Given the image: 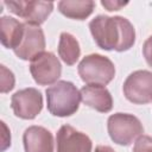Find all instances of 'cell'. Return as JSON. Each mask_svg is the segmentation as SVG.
Wrapping results in <instances>:
<instances>
[{
    "label": "cell",
    "instance_id": "2",
    "mask_svg": "<svg viewBox=\"0 0 152 152\" xmlns=\"http://www.w3.org/2000/svg\"><path fill=\"white\" fill-rule=\"evenodd\" d=\"M48 110L59 118H65L75 114L78 110L82 101L81 91L72 82L58 81L49 87L45 91Z\"/></svg>",
    "mask_w": 152,
    "mask_h": 152
},
{
    "label": "cell",
    "instance_id": "19",
    "mask_svg": "<svg viewBox=\"0 0 152 152\" xmlns=\"http://www.w3.org/2000/svg\"><path fill=\"white\" fill-rule=\"evenodd\" d=\"M142 55L145 57L146 63L150 66H152V36H150L145 40V43L142 45Z\"/></svg>",
    "mask_w": 152,
    "mask_h": 152
},
{
    "label": "cell",
    "instance_id": "10",
    "mask_svg": "<svg viewBox=\"0 0 152 152\" xmlns=\"http://www.w3.org/2000/svg\"><path fill=\"white\" fill-rule=\"evenodd\" d=\"M56 152H91L90 138L70 125H63L56 135Z\"/></svg>",
    "mask_w": 152,
    "mask_h": 152
},
{
    "label": "cell",
    "instance_id": "15",
    "mask_svg": "<svg viewBox=\"0 0 152 152\" xmlns=\"http://www.w3.org/2000/svg\"><path fill=\"white\" fill-rule=\"evenodd\" d=\"M58 55L68 65H74L81 55L78 40L69 32H62L58 42Z\"/></svg>",
    "mask_w": 152,
    "mask_h": 152
},
{
    "label": "cell",
    "instance_id": "18",
    "mask_svg": "<svg viewBox=\"0 0 152 152\" xmlns=\"http://www.w3.org/2000/svg\"><path fill=\"white\" fill-rule=\"evenodd\" d=\"M1 128H2V133H1V152H4L6 148H8L11 146V132H10L8 127L6 126V124L4 121H1Z\"/></svg>",
    "mask_w": 152,
    "mask_h": 152
},
{
    "label": "cell",
    "instance_id": "14",
    "mask_svg": "<svg viewBox=\"0 0 152 152\" xmlns=\"http://www.w3.org/2000/svg\"><path fill=\"white\" fill-rule=\"evenodd\" d=\"M93 0H63L58 2V11L66 18L75 20L87 19L94 11Z\"/></svg>",
    "mask_w": 152,
    "mask_h": 152
},
{
    "label": "cell",
    "instance_id": "16",
    "mask_svg": "<svg viewBox=\"0 0 152 152\" xmlns=\"http://www.w3.org/2000/svg\"><path fill=\"white\" fill-rule=\"evenodd\" d=\"M0 70H1V76H0V88H1V93H8L10 90H12L14 88V75L13 72L7 69L5 65H0Z\"/></svg>",
    "mask_w": 152,
    "mask_h": 152
},
{
    "label": "cell",
    "instance_id": "5",
    "mask_svg": "<svg viewBox=\"0 0 152 152\" xmlns=\"http://www.w3.org/2000/svg\"><path fill=\"white\" fill-rule=\"evenodd\" d=\"M125 97L135 104L152 102V72L137 70L128 75L122 86Z\"/></svg>",
    "mask_w": 152,
    "mask_h": 152
},
{
    "label": "cell",
    "instance_id": "7",
    "mask_svg": "<svg viewBox=\"0 0 152 152\" xmlns=\"http://www.w3.org/2000/svg\"><path fill=\"white\" fill-rule=\"evenodd\" d=\"M30 72L37 84L50 86L58 82L62 74V65L53 52L45 51L31 61Z\"/></svg>",
    "mask_w": 152,
    "mask_h": 152
},
{
    "label": "cell",
    "instance_id": "6",
    "mask_svg": "<svg viewBox=\"0 0 152 152\" xmlns=\"http://www.w3.org/2000/svg\"><path fill=\"white\" fill-rule=\"evenodd\" d=\"M10 12L23 18L25 24L39 26L42 25L53 10V2L51 1H5L2 2Z\"/></svg>",
    "mask_w": 152,
    "mask_h": 152
},
{
    "label": "cell",
    "instance_id": "13",
    "mask_svg": "<svg viewBox=\"0 0 152 152\" xmlns=\"http://www.w3.org/2000/svg\"><path fill=\"white\" fill-rule=\"evenodd\" d=\"M0 32L1 44L7 49L14 50L24 37L25 24L12 17L4 15L0 19Z\"/></svg>",
    "mask_w": 152,
    "mask_h": 152
},
{
    "label": "cell",
    "instance_id": "8",
    "mask_svg": "<svg viewBox=\"0 0 152 152\" xmlns=\"http://www.w3.org/2000/svg\"><path fill=\"white\" fill-rule=\"evenodd\" d=\"M11 107L15 116L32 120L43 109V95L36 88L18 90L11 97Z\"/></svg>",
    "mask_w": 152,
    "mask_h": 152
},
{
    "label": "cell",
    "instance_id": "4",
    "mask_svg": "<svg viewBox=\"0 0 152 152\" xmlns=\"http://www.w3.org/2000/svg\"><path fill=\"white\" fill-rule=\"evenodd\" d=\"M107 129L110 139L121 146H129L144 133L140 120L133 114L115 113L108 118Z\"/></svg>",
    "mask_w": 152,
    "mask_h": 152
},
{
    "label": "cell",
    "instance_id": "1",
    "mask_svg": "<svg viewBox=\"0 0 152 152\" xmlns=\"http://www.w3.org/2000/svg\"><path fill=\"white\" fill-rule=\"evenodd\" d=\"M89 30L99 48L106 51H127L135 43L134 26L120 15H97L89 23Z\"/></svg>",
    "mask_w": 152,
    "mask_h": 152
},
{
    "label": "cell",
    "instance_id": "17",
    "mask_svg": "<svg viewBox=\"0 0 152 152\" xmlns=\"http://www.w3.org/2000/svg\"><path fill=\"white\" fill-rule=\"evenodd\" d=\"M133 152H152V137L141 135L137 139Z\"/></svg>",
    "mask_w": 152,
    "mask_h": 152
},
{
    "label": "cell",
    "instance_id": "21",
    "mask_svg": "<svg viewBox=\"0 0 152 152\" xmlns=\"http://www.w3.org/2000/svg\"><path fill=\"white\" fill-rule=\"evenodd\" d=\"M95 152H115V151H114L110 146H107V145H99V146H96Z\"/></svg>",
    "mask_w": 152,
    "mask_h": 152
},
{
    "label": "cell",
    "instance_id": "11",
    "mask_svg": "<svg viewBox=\"0 0 152 152\" xmlns=\"http://www.w3.org/2000/svg\"><path fill=\"white\" fill-rule=\"evenodd\" d=\"M81 97L82 102L100 112V113H108L113 108V97L109 90L104 86L97 84H87L81 88Z\"/></svg>",
    "mask_w": 152,
    "mask_h": 152
},
{
    "label": "cell",
    "instance_id": "9",
    "mask_svg": "<svg viewBox=\"0 0 152 152\" xmlns=\"http://www.w3.org/2000/svg\"><path fill=\"white\" fill-rule=\"evenodd\" d=\"M13 52L23 61H32L40 53L45 52V36L43 30L39 26L25 24L24 37Z\"/></svg>",
    "mask_w": 152,
    "mask_h": 152
},
{
    "label": "cell",
    "instance_id": "20",
    "mask_svg": "<svg viewBox=\"0 0 152 152\" xmlns=\"http://www.w3.org/2000/svg\"><path fill=\"white\" fill-rule=\"evenodd\" d=\"M128 2L127 1H116V0H103L101 1V5L107 10V11H119L121 7L126 6Z\"/></svg>",
    "mask_w": 152,
    "mask_h": 152
},
{
    "label": "cell",
    "instance_id": "3",
    "mask_svg": "<svg viewBox=\"0 0 152 152\" xmlns=\"http://www.w3.org/2000/svg\"><path fill=\"white\" fill-rule=\"evenodd\" d=\"M81 80L87 84L106 86L115 76V66L113 62L102 55L91 53L80 62L77 66Z\"/></svg>",
    "mask_w": 152,
    "mask_h": 152
},
{
    "label": "cell",
    "instance_id": "12",
    "mask_svg": "<svg viewBox=\"0 0 152 152\" xmlns=\"http://www.w3.org/2000/svg\"><path fill=\"white\" fill-rule=\"evenodd\" d=\"M25 152H53L52 133L42 126H30L23 135Z\"/></svg>",
    "mask_w": 152,
    "mask_h": 152
}]
</instances>
